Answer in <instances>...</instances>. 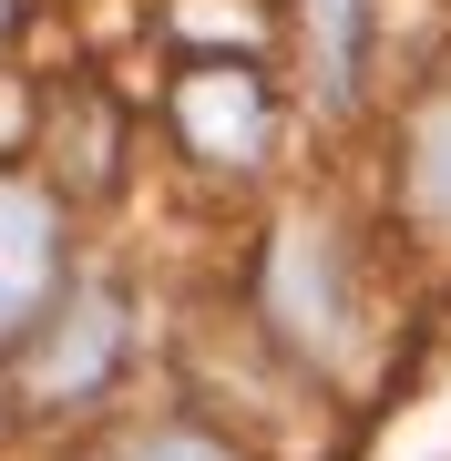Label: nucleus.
<instances>
[{
	"label": "nucleus",
	"mask_w": 451,
	"mask_h": 461,
	"mask_svg": "<svg viewBox=\"0 0 451 461\" xmlns=\"http://www.w3.org/2000/svg\"><path fill=\"white\" fill-rule=\"evenodd\" d=\"M0 21H11V0H0Z\"/></svg>",
	"instance_id": "obj_8"
},
{
	"label": "nucleus",
	"mask_w": 451,
	"mask_h": 461,
	"mask_svg": "<svg viewBox=\"0 0 451 461\" xmlns=\"http://www.w3.org/2000/svg\"><path fill=\"white\" fill-rule=\"evenodd\" d=\"M349 62H359V0H308V72L318 93H349Z\"/></svg>",
	"instance_id": "obj_6"
},
{
	"label": "nucleus",
	"mask_w": 451,
	"mask_h": 461,
	"mask_svg": "<svg viewBox=\"0 0 451 461\" xmlns=\"http://www.w3.org/2000/svg\"><path fill=\"white\" fill-rule=\"evenodd\" d=\"M175 123H185V144H195V154L247 165V154L267 144V83H257L247 62H205V72H185Z\"/></svg>",
	"instance_id": "obj_2"
},
{
	"label": "nucleus",
	"mask_w": 451,
	"mask_h": 461,
	"mask_svg": "<svg viewBox=\"0 0 451 461\" xmlns=\"http://www.w3.org/2000/svg\"><path fill=\"white\" fill-rule=\"evenodd\" d=\"M113 461H236V451L195 441V430H165V441H134V451H113Z\"/></svg>",
	"instance_id": "obj_7"
},
{
	"label": "nucleus",
	"mask_w": 451,
	"mask_h": 461,
	"mask_svg": "<svg viewBox=\"0 0 451 461\" xmlns=\"http://www.w3.org/2000/svg\"><path fill=\"white\" fill-rule=\"evenodd\" d=\"M410 205L431 215V226H451V93L410 123Z\"/></svg>",
	"instance_id": "obj_5"
},
{
	"label": "nucleus",
	"mask_w": 451,
	"mask_h": 461,
	"mask_svg": "<svg viewBox=\"0 0 451 461\" xmlns=\"http://www.w3.org/2000/svg\"><path fill=\"white\" fill-rule=\"evenodd\" d=\"M41 287H51V205L32 185H0V329H21Z\"/></svg>",
	"instance_id": "obj_4"
},
{
	"label": "nucleus",
	"mask_w": 451,
	"mask_h": 461,
	"mask_svg": "<svg viewBox=\"0 0 451 461\" xmlns=\"http://www.w3.org/2000/svg\"><path fill=\"white\" fill-rule=\"evenodd\" d=\"M113 348H123V308L93 287V297H72V308L51 318V348H32V390H41V400L93 390V379L113 369Z\"/></svg>",
	"instance_id": "obj_3"
},
{
	"label": "nucleus",
	"mask_w": 451,
	"mask_h": 461,
	"mask_svg": "<svg viewBox=\"0 0 451 461\" xmlns=\"http://www.w3.org/2000/svg\"><path fill=\"white\" fill-rule=\"evenodd\" d=\"M267 308H277V329L298 339V348H329V339L359 329V318H349V267H338V247H329L318 226H287V236H277Z\"/></svg>",
	"instance_id": "obj_1"
}]
</instances>
